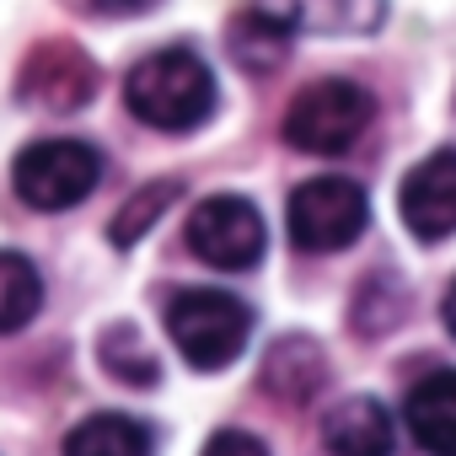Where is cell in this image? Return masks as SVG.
I'll return each mask as SVG.
<instances>
[{
  "mask_svg": "<svg viewBox=\"0 0 456 456\" xmlns=\"http://www.w3.org/2000/svg\"><path fill=\"white\" fill-rule=\"evenodd\" d=\"M215 70L193 54V49H156L145 54L129 81H124V102L140 124L161 129V134H188L215 113Z\"/></svg>",
  "mask_w": 456,
  "mask_h": 456,
  "instance_id": "6da1fadb",
  "label": "cell"
},
{
  "mask_svg": "<svg viewBox=\"0 0 456 456\" xmlns=\"http://www.w3.org/2000/svg\"><path fill=\"white\" fill-rule=\"evenodd\" d=\"M167 333L193 370H225L253 333V312L232 290H183L167 306Z\"/></svg>",
  "mask_w": 456,
  "mask_h": 456,
  "instance_id": "7a4b0ae2",
  "label": "cell"
},
{
  "mask_svg": "<svg viewBox=\"0 0 456 456\" xmlns=\"http://www.w3.org/2000/svg\"><path fill=\"white\" fill-rule=\"evenodd\" d=\"M376 118V97L354 81H312L290 113H285V140L306 156H338L349 151Z\"/></svg>",
  "mask_w": 456,
  "mask_h": 456,
  "instance_id": "3957f363",
  "label": "cell"
},
{
  "mask_svg": "<svg viewBox=\"0 0 456 456\" xmlns=\"http://www.w3.org/2000/svg\"><path fill=\"white\" fill-rule=\"evenodd\" d=\"M102 177V156L86 140H38L17 156L12 167V188L28 209L38 215H60L76 209Z\"/></svg>",
  "mask_w": 456,
  "mask_h": 456,
  "instance_id": "277c9868",
  "label": "cell"
},
{
  "mask_svg": "<svg viewBox=\"0 0 456 456\" xmlns=\"http://www.w3.org/2000/svg\"><path fill=\"white\" fill-rule=\"evenodd\" d=\"M370 199L354 177H312L290 193V242L301 253H344L365 237Z\"/></svg>",
  "mask_w": 456,
  "mask_h": 456,
  "instance_id": "5b68a950",
  "label": "cell"
},
{
  "mask_svg": "<svg viewBox=\"0 0 456 456\" xmlns=\"http://www.w3.org/2000/svg\"><path fill=\"white\" fill-rule=\"evenodd\" d=\"M264 242H269V225L264 215L237 199V193H215V199H199V209L188 215V248L193 258H204L209 269H253L264 258Z\"/></svg>",
  "mask_w": 456,
  "mask_h": 456,
  "instance_id": "8992f818",
  "label": "cell"
},
{
  "mask_svg": "<svg viewBox=\"0 0 456 456\" xmlns=\"http://www.w3.org/2000/svg\"><path fill=\"white\" fill-rule=\"evenodd\" d=\"M403 225L419 242H445L456 232V151H435L424 156L397 193Z\"/></svg>",
  "mask_w": 456,
  "mask_h": 456,
  "instance_id": "52a82bcc",
  "label": "cell"
},
{
  "mask_svg": "<svg viewBox=\"0 0 456 456\" xmlns=\"http://www.w3.org/2000/svg\"><path fill=\"white\" fill-rule=\"evenodd\" d=\"M92 86H97V70H92V60H86L81 49H70V44L38 49V54L28 60V70H22V97L38 102V108H49V113L81 108V102L92 97Z\"/></svg>",
  "mask_w": 456,
  "mask_h": 456,
  "instance_id": "ba28073f",
  "label": "cell"
},
{
  "mask_svg": "<svg viewBox=\"0 0 456 456\" xmlns=\"http://www.w3.org/2000/svg\"><path fill=\"white\" fill-rule=\"evenodd\" d=\"M322 445L333 456H392V413L376 397H344L322 413Z\"/></svg>",
  "mask_w": 456,
  "mask_h": 456,
  "instance_id": "9c48e42d",
  "label": "cell"
},
{
  "mask_svg": "<svg viewBox=\"0 0 456 456\" xmlns=\"http://www.w3.org/2000/svg\"><path fill=\"white\" fill-rule=\"evenodd\" d=\"M290 33H376L387 0H258Z\"/></svg>",
  "mask_w": 456,
  "mask_h": 456,
  "instance_id": "30bf717a",
  "label": "cell"
},
{
  "mask_svg": "<svg viewBox=\"0 0 456 456\" xmlns=\"http://www.w3.org/2000/svg\"><path fill=\"white\" fill-rule=\"evenodd\" d=\"M408 435L429 456H456V370H435L408 392Z\"/></svg>",
  "mask_w": 456,
  "mask_h": 456,
  "instance_id": "8fae6325",
  "label": "cell"
},
{
  "mask_svg": "<svg viewBox=\"0 0 456 456\" xmlns=\"http://www.w3.org/2000/svg\"><path fill=\"white\" fill-rule=\"evenodd\" d=\"M328 381V354L312 338H280L264 360V392L285 397V403H306L317 387Z\"/></svg>",
  "mask_w": 456,
  "mask_h": 456,
  "instance_id": "7c38bea8",
  "label": "cell"
},
{
  "mask_svg": "<svg viewBox=\"0 0 456 456\" xmlns=\"http://www.w3.org/2000/svg\"><path fill=\"white\" fill-rule=\"evenodd\" d=\"M151 424L129 413H92L65 435V456H151Z\"/></svg>",
  "mask_w": 456,
  "mask_h": 456,
  "instance_id": "4fadbf2b",
  "label": "cell"
},
{
  "mask_svg": "<svg viewBox=\"0 0 456 456\" xmlns=\"http://www.w3.org/2000/svg\"><path fill=\"white\" fill-rule=\"evenodd\" d=\"M290 38H296V33H290L274 12H264L258 0H253V6L232 22V38H225V44H232V54H237L248 70L264 76V70H274V65L290 54Z\"/></svg>",
  "mask_w": 456,
  "mask_h": 456,
  "instance_id": "5bb4252c",
  "label": "cell"
},
{
  "mask_svg": "<svg viewBox=\"0 0 456 456\" xmlns=\"http://www.w3.org/2000/svg\"><path fill=\"white\" fill-rule=\"evenodd\" d=\"M44 306V280L22 253L0 248V333H22Z\"/></svg>",
  "mask_w": 456,
  "mask_h": 456,
  "instance_id": "9a60e30c",
  "label": "cell"
},
{
  "mask_svg": "<svg viewBox=\"0 0 456 456\" xmlns=\"http://www.w3.org/2000/svg\"><path fill=\"white\" fill-rule=\"evenodd\" d=\"M183 193V183L177 177H161V183H145V188H134L129 193V204L113 215V225H108V237L118 242V248H134L145 232H151V225L167 215V204Z\"/></svg>",
  "mask_w": 456,
  "mask_h": 456,
  "instance_id": "2e32d148",
  "label": "cell"
},
{
  "mask_svg": "<svg viewBox=\"0 0 456 456\" xmlns=\"http://www.w3.org/2000/svg\"><path fill=\"white\" fill-rule=\"evenodd\" d=\"M102 365H108V376H118V381H129V387H156V376H161V360L140 344V333H134L129 322H118V328L102 338Z\"/></svg>",
  "mask_w": 456,
  "mask_h": 456,
  "instance_id": "e0dca14e",
  "label": "cell"
},
{
  "mask_svg": "<svg viewBox=\"0 0 456 456\" xmlns=\"http://www.w3.org/2000/svg\"><path fill=\"white\" fill-rule=\"evenodd\" d=\"M204 456H269V445L258 435H248V429H215Z\"/></svg>",
  "mask_w": 456,
  "mask_h": 456,
  "instance_id": "ac0fdd59",
  "label": "cell"
},
{
  "mask_svg": "<svg viewBox=\"0 0 456 456\" xmlns=\"http://www.w3.org/2000/svg\"><path fill=\"white\" fill-rule=\"evenodd\" d=\"M97 12H108V17H140V12H151V6H161V0H92Z\"/></svg>",
  "mask_w": 456,
  "mask_h": 456,
  "instance_id": "d6986e66",
  "label": "cell"
},
{
  "mask_svg": "<svg viewBox=\"0 0 456 456\" xmlns=\"http://www.w3.org/2000/svg\"><path fill=\"white\" fill-rule=\"evenodd\" d=\"M440 317H445V333L456 338V285L445 290V306H440Z\"/></svg>",
  "mask_w": 456,
  "mask_h": 456,
  "instance_id": "ffe728a7",
  "label": "cell"
}]
</instances>
